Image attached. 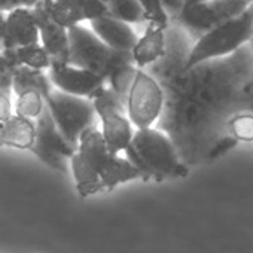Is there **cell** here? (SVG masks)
<instances>
[{
	"label": "cell",
	"mask_w": 253,
	"mask_h": 253,
	"mask_svg": "<svg viewBox=\"0 0 253 253\" xmlns=\"http://www.w3.org/2000/svg\"><path fill=\"white\" fill-rule=\"evenodd\" d=\"M192 45L188 32L170 21L164 57L145 69L164 91L157 126L170 136L189 167L210 163V152L228 134L226 125L234 115L253 112L252 43L223 58L183 69Z\"/></svg>",
	"instance_id": "6da1fadb"
},
{
	"label": "cell",
	"mask_w": 253,
	"mask_h": 253,
	"mask_svg": "<svg viewBox=\"0 0 253 253\" xmlns=\"http://www.w3.org/2000/svg\"><path fill=\"white\" fill-rule=\"evenodd\" d=\"M70 170L82 198L110 192L121 183L140 179L139 170L128 158L109 151L97 125L82 133L78 149L70 158Z\"/></svg>",
	"instance_id": "7a4b0ae2"
},
{
	"label": "cell",
	"mask_w": 253,
	"mask_h": 253,
	"mask_svg": "<svg viewBox=\"0 0 253 253\" xmlns=\"http://www.w3.org/2000/svg\"><path fill=\"white\" fill-rule=\"evenodd\" d=\"M124 154L139 170L143 182L183 179L189 174L191 167L183 163L170 136L157 125L136 130Z\"/></svg>",
	"instance_id": "3957f363"
},
{
	"label": "cell",
	"mask_w": 253,
	"mask_h": 253,
	"mask_svg": "<svg viewBox=\"0 0 253 253\" xmlns=\"http://www.w3.org/2000/svg\"><path fill=\"white\" fill-rule=\"evenodd\" d=\"M69 63L107 79L125 66L136 64L133 51H121L103 42L91 27L82 24L69 29Z\"/></svg>",
	"instance_id": "277c9868"
},
{
	"label": "cell",
	"mask_w": 253,
	"mask_h": 253,
	"mask_svg": "<svg viewBox=\"0 0 253 253\" xmlns=\"http://www.w3.org/2000/svg\"><path fill=\"white\" fill-rule=\"evenodd\" d=\"M253 38V3L235 18L216 26L197 41L189 51L185 67L189 69L198 63L223 58L231 55L243 45L250 43Z\"/></svg>",
	"instance_id": "5b68a950"
},
{
	"label": "cell",
	"mask_w": 253,
	"mask_h": 253,
	"mask_svg": "<svg viewBox=\"0 0 253 253\" xmlns=\"http://www.w3.org/2000/svg\"><path fill=\"white\" fill-rule=\"evenodd\" d=\"M92 101L109 151L115 155L125 152L136 133V126L126 113V103L107 84L92 95Z\"/></svg>",
	"instance_id": "8992f818"
},
{
	"label": "cell",
	"mask_w": 253,
	"mask_h": 253,
	"mask_svg": "<svg viewBox=\"0 0 253 253\" xmlns=\"http://www.w3.org/2000/svg\"><path fill=\"white\" fill-rule=\"evenodd\" d=\"M46 106L63 136L75 146L85 130L95 125L98 119L94 101L88 97L73 95L54 88L46 97Z\"/></svg>",
	"instance_id": "52a82bcc"
},
{
	"label": "cell",
	"mask_w": 253,
	"mask_h": 253,
	"mask_svg": "<svg viewBox=\"0 0 253 253\" xmlns=\"http://www.w3.org/2000/svg\"><path fill=\"white\" fill-rule=\"evenodd\" d=\"M252 5V0H201L185 5L182 12L170 21L182 26L188 35L197 41L211 29L243 14Z\"/></svg>",
	"instance_id": "ba28073f"
},
{
	"label": "cell",
	"mask_w": 253,
	"mask_h": 253,
	"mask_svg": "<svg viewBox=\"0 0 253 253\" xmlns=\"http://www.w3.org/2000/svg\"><path fill=\"white\" fill-rule=\"evenodd\" d=\"M164 91L160 82L145 69H139L126 97V113L139 128L157 125L164 110Z\"/></svg>",
	"instance_id": "9c48e42d"
},
{
	"label": "cell",
	"mask_w": 253,
	"mask_h": 253,
	"mask_svg": "<svg viewBox=\"0 0 253 253\" xmlns=\"http://www.w3.org/2000/svg\"><path fill=\"white\" fill-rule=\"evenodd\" d=\"M78 146L72 145L58 130L49 107L45 106L43 112L36 119V139L30 152H33L49 169L66 174L70 166V158Z\"/></svg>",
	"instance_id": "30bf717a"
},
{
	"label": "cell",
	"mask_w": 253,
	"mask_h": 253,
	"mask_svg": "<svg viewBox=\"0 0 253 253\" xmlns=\"http://www.w3.org/2000/svg\"><path fill=\"white\" fill-rule=\"evenodd\" d=\"M54 0H39L32 8L36 24L39 29L41 43L51 57L52 64H67L70 54L69 29L58 24L51 15V6Z\"/></svg>",
	"instance_id": "8fae6325"
},
{
	"label": "cell",
	"mask_w": 253,
	"mask_h": 253,
	"mask_svg": "<svg viewBox=\"0 0 253 253\" xmlns=\"http://www.w3.org/2000/svg\"><path fill=\"white\" fill-rule=\"evenodd\" d=\"M48 75L55 88L81 97L92 98V95L106 85V79L98 73L91 70L67 64H52L48 70Z\"/></svg>",
	"instance_id": "7c38bea8"
},
{
	"label": "cell",
	"mask_w": 253,
	"mask_h": 253,
	"mask_svg": "<svg viewBox=\"0 0 253 253\" xmlns=\"http://www.w3.org/2000/svg\"><path fill=\"white\" fill-rule=\"evenodd\" d=\"M107 12L101 0H54L51 6L52 18L66 29L98 18Z\"/></svg>",
	"instance_id": "4fadbf2b"
},
{
	"label": "cell",
	"mask_w": 253,
	"mask_h": 253,
	"mask_svg": "<svg viewBox=\"0 0 253 253\" xmlns=\"http://www.w3.org/2000/svg\"><path fill=\"white\" fill-rule=\"evenodd\" d=\"M38 42H41V36L32 8L23 6L8 12L2 49H12Z\"/></svg>",
	"instance_id": "5bb4252c"
},
{
	"label": "cell",
	"mask_w": 253,
	"mask_h": 253,
	"mask_svg": "<svg viewBox=\"0 0 253 253\" xmlns=\"http://www.w3.org/2000/svg\"><path fill=\"white\" fill-rule=\"evenodd\" d=\"M91 30L109 46L121 51H133L139 36L133 30L131 24L121 21L107 12L98 18L89 21Z\"/></svg>",
	"instance_id": "9a60e30c"
},
{
	"label": "cell",
	"mask_w": 253,
	"mask_h": 253,
	"mask_svg": "<svg viewBox=\"0 0 253 253\" xmlns=\"http://www.w3.org/2000/svg\"><path fill=\"white\" fill-rule=\"evenodd\" d=\"M167 49V27L154 21L146 23L145 33L139 38L133 57L139 69H146L164 57Z\"/></svg>",
	"instance_id": "2e32d148"
},
{
	"label": "cell",
	"mask_w": 253,
	"mask_h": 253,
	"mask_svg": "<svg viewBox=\"0 0 253 253\" xmlns=\"http://www.w3.org/2000/svg\"><path fill=\"white\" fill-rule=\"evenodd\" d=\"M36 139V121L12 113L11 118L0 122V146L30 151Z\"/></svg>",
	"instance_id": "e0dca14e"
},
{
	"label": "cell",
	"mask_w": 253,
	"mask_h": 253,
	"mask_svg": "<svg viewBox=\"0 0 253 253\" xmlns=\"http://www.w3.org/2000/svg\"><path fill=\"white\" fill-rule=\"evenodd\" d=\"M54 84L45 70L33 69L29 66H17L14 72V81H12V91L20 95L26 91L35 89L39 91L45 100L49 95V92L54 89Z\"/></svg>",
	"instance_id": "ac0fdd59"
},
{
	"label": "cell",
	"mask_w": 253,
	"mask_h": 253,
	"mask_svg": "<svg viewBox=\"0 0 253 253\" xmlns=\"http://www.w3.org/2000/svg\"><path fill=\"white\" fill-rule=\"evenodd\" d=\"M2 51L14 66H29L39 70H49L51 67V57L41 42Z\"/></svg>",
	"instance_id": "d6986e66"
},
{
	"label": "cell",
	"mask_w": 253,
	"mask_h": 253,
	"mask_svg": "<svg viewBox=\"0 0 253 253\" xmlns=\"http://www.w3.org/2000/svg\"><path fill=\"white\" fill-rule=\"evenodd\" d=\"M107 14L128 24L148 23L146 12L139 0H112L107 3Z\"/></svg>",
	"instance_id": "ffe728a7"
},
{
	"label": "cell",
	"mask_w": 253,
	"mask_h": 253,
	"mask_svg": "<svg viewBox=\"0 0 253 253\" xmlns=\"http://www.w3.org/2000/svg\"><path fill=\"white\" fill-rule=\"evenodd\" d=\"M17 103H15V113L30 118V119H38L39 115L43 112L45 106H46V100L45 97L35 89L26 91L20 95H17Z\"/></svg>",
	"instance_id": "44dd1931"
},
{
	"label": "cell",
	"mask_w": 253,
	"mask_h": 253,
	"mask_svg": "<svg viewBox=\"0 0 253 253\" xmlns=\"http://www.w3.org/2000/svg\"><path fill=\"white\" fill-rule=\"evenodd\" d=\"M226 131L238 142H253V112H240L234 115L228 125Z\"/></svg>",
	"instance_id": "7402d4cb"
},
{
	"label": "cell",
	"mask_w": 253,
	"mask_h": 253,
	"mask_svg": "<svg viewBox=\"0 0 253 253\" xmlns=\"http://www.w3.org/2000/svg\"><path fill=\"white\" fill-rule=\"evenodd\" d=\"M139 2L142 3L143 9L146 12L148 21H154V23L169 27L170 15L163 5V0H139Z\"/></svg>",
	"instance_id": "603a6c76"
},
{
	"label": "cell",
	"mask_w": 253,
	"mask_h": 253,
	"mask_svg": "<svg viewBox=\"0 0 253 253\" xmlns=\"http://www.w3.org/2000/svg\"><path fill=\"white\" fill-rule=\"evenodd\" d=\"M15 67L3 54L0 46V91H12V81Z\"/></svg>",
	"instance_id": "cb8c5ba5"
},
{
	"label": "cell",
	"mask_w": 253,
	"mask_h": 253,
	"mask_svg": "<svg viewBox=\"0 0 253 253\" xmlns=\"http://www.w3.org/2000/svg\"><path fill=\"white\" fill-rule=\"evenodd\" d=\"M237 145H238V140L234 139L231 134L223 136V137L214 145V148L211 149V152H210V161H214V160L220 158L222 155H225L228 151H231V149L235 148Z\"/></svg>",
	"instance_id": "d4e9b609"
},
{
	"label": "cell",
	"mask_w": 253,
	"mask_h": 253,
	"mask_svg": "<svg viewBox=\"0 0 253 253\" xmlns=\"http://www.w3.org/2000/svg\"><path fill=\"white\" fill-rule=\"evenodd\" d=\"M11 92L12 91H0V122L6 121L14 113Z\"/></svg>",
	"instance_id": "484cf974"
},
{
	"label": "cell",
	"mask_w": 253,
	"mask_h": 253,
	"mask_svg": "<svg viewBox=\"0 0 253 253\" xmlns=\"http://www.w3.org/2000/svg\"><path fill=\"white\" fill-rule=\"evenodd\" d=\"M163 5L169 12L170 20H174L185 8V0H163Z\"/></svg>",
	"instance_id": "4316f807"
},
{
	"label": "cell",
	"mask_w": 253,
	"mask_h": 253,
	"mask_svg": "<svg viewBox=\"0 0 253 253\" xmlns=\"http://www.w3.org/2000/svg\"><path fill=\"white\" fill-rule=\"evenodd\" d=\"M23 6L29 8L26 0H0V11L6 12V14L17 8H23Z\"/></svg>",
	"instance_id": "83f0119b"
},
{
	"label": "cell",
	"mask_w": 253,
	"mask_h": 253,
	"mask_svg": "<svg viewBox=\"0 0 253 253\" xmlns=\"http://www.w3.org/2000/svg\"><path fill=\"white\" fill-rule=\"evenodd\" d=\"M6 20H8L6 12L0 11V46H2V41H3V36L6 32Z\"/></svg>",
	"instance_id": "f1b7e54d"
},
{
	"label": "cell",
	"mask_w": 253,
	"mask_h": 253,
	"mask_svg": "<svg viewBox=\"0 0 253 253\" xmlns=\"http://www.w3.org/2000/svg\"><path fill=\"white\" fill-rule=\"evenodd\" d=\"M26 2H27V6H29V8H33V6L39 2V0H26Z\"/></svg>",
	"instance_id": "f546056e"
},
{
	"label": "cell",
	"mask_w": 253,
	"mask_h": 253,
	"mask_svg": "<svg viewBox=\"0 0 253 253\" xmlns=\"http://www.w3.org/2000/svg\"><path fill=\"white\" fill-rule=\"evenodd\" d=\"M201 2V0H185V5H191V3H197Z\"/></svg>",
	"instance_id": "4dcf8cb0"
},
{
	"label": "cell",
	"mask_w": 253,
	"mask_h": 253,
	"mask_svg": "<svg viewBox=\"0 0 253 253\" xmlns=\"http://www.w3.org/2000/svg\"><path fill=\"white\" fill-rule=\"evenodd\" d=\"M252 3H253V0H252ZM250 43H252V46H253V38H252V41H250ZM252 89H253V81H252Z\"/></svg>",
	"instance_id": "1f68e13d"
},
{
	"label": "cell",
	"mask_w": 253,
	"mask_h": 253,
	"mask_svg": "<svg viewBox=\"0 0 253 253\" xmlns=\"http://www.w3.org/2000/svg\"><path fill=\"white\" fill-rule=\"evenodd\" d=\"M101 2H104V3H106V5H107V3H109V2H112V0H101Z\"/></svg>",
	"instance_id": "d6a6232c"
}]
</instances>
